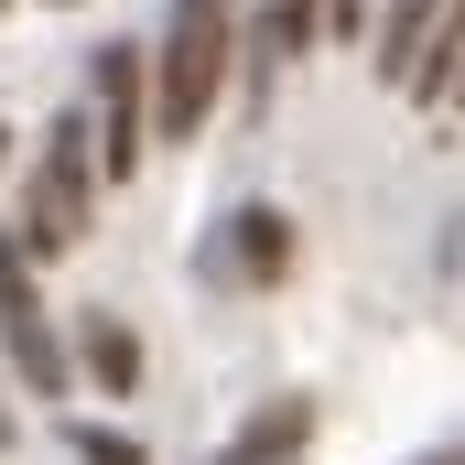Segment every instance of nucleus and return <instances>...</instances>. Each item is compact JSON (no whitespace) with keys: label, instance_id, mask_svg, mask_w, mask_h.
<instances>
[{"label":"nucleus","instance_id":"obj_1","mask_svg":"<svg viewBox=\"0 0 465 465\" xmlns=\"http://www.w3.org/2000/svg\"><path fill=\"white\" fill-rule=\"evenodd\" d=\"M238 0H173L152 44V141H195L238 76Z\"/></svg>","mask_w":465,"mask_h":465},{"label":"nucleus","instance_id":"obj_2","mask_svg":"<svg viewBox=\"0 0 465 465\" xmlns=\"http://www.w3.org/2000/svg\"><path fill=\"white\" fill-rule=\"evenodd\" d=\"M98 119L65 109L44 141H33V184H22V217H11V249L44 271V260H65L76 238H87V217H98Z\"/></svg>","mask_w":465,"mask_h":465},{"label":"nucleus","instance_id":"obj_3","mask_svg":"<svg viewBox=\"0 0 465 465\" xmlns=\"http://www.w3.org/2000/svg\"><path fill=\"white\" fill-rule=\"evenodd\" d=\"M0 368H11V390H33V401H76V357L54 336V314H44V292H33V260L11 249V228H0Z\"/></svg>","mask_w":465,"mask_h":465},{"label":"nucleus","instance_id":"obj_4","mask_svg":"<svg viewBox=\"0 0 465 465\" xmlns=\"http://www.w3.org/2000/svg\"><path fill=\"white\" fill-rule=\"evenodd\" d=\"M87 87H98V173L130 184L152 163V44H98Z\"/></svg>","mask_w":465,"mask_h":465},{"label":"nucleus","instance_id":"obj_5","mask_svg":"<svg viewBox=\"0 0 465 465\" xmlns=\"http://www.w3.org/2000/svg\"><path fill=\"white\" fill-rule=\"evenodd\" d=\"M303 444H314V401L282 390V401H260V411H249L206 465H303Z\"/></svg>","mask_w":465,"mask_h":465},{"label":"nucleus","instance_id":"obj_6","mask_svg":"<svg viewBox=\"0 0 465 465\" xmlns=\"http://www.w3.org/2000/svg\"><path fill=\"white\" fill-rule=\"evenodd\" d=\"M65 357H76V379H87V390H109V401H130V390H141V336H130L119 314H76Z\"/></svg>","mask_w":465,"mask_h":465},{"label":"nucleus","instance_id":"obj_7","mask_svg":"<svg viewBox=\"0 0 465 465\" xmlns=\"http://www.w3.org/2000/svg\"><path fill=\"white\" fill-rule=\"evenodd\" d=\"M217 271H238V282H282V271H292V217H282V206H238L228 238H217Z\"/></svg>","mask_w":465,"mask_h":465},{"label":"nucleus","instance_id":"obj_8","mask_svg":"<svg viewBox=\"0 0 465 465\" xmlns=\"http://www.w3.org/2000/svg\"><path fill=\"white\" fill-rule=\"evenodd\" d=\"M433 22H444V0H379V22H368V44H379V76H390V87H411V65H422V44H433Z\"/></svg>","mask_w":465,"mask_h":465},{"label":"nucleus","instance_id":"obj_9","mask_svg":"<svg viewBox=\"0 0 465 465\" xmlns=\"http://www.w3.org/2000/svg\"><path fill=\"white\" fill-rule=\"evenodd\" d=\"M411 98L422 109H465V0H444V22H433V44L411 65Z\"/></svg>","mask_w":465,"mask_h":465},{"label":"nucleus","instance_id":"obj_10","mask_svg":"<svg viewBox=\"0 0 465 465\" xmlns=\"http://www.w3.org/2000/svg\"><path fill=\"white\" fill-rule=\"evenodd\" d=\"M65 455H76V465H152V455H141V433H119V422H76Z\"/></svg>","mask_w":465,"mask_h":465},{"label":"nucleus","instance_id":"obj_11","mask_svg":"<svg viewBox=\"0 0 465 465\" xmlns=\"http://www.w3.org/2000/svg\"><path fill=\"white\" fill-rule=\"evenodd\" d=\"M325 33H336V44H357V33H368V0H325Z\"/></svg>","mask_w":465,"mask_h":465},{"label":"nucleus","instance_id":"obj_12","mask_svg":"<svg viewBox=\"0 0 465 465\" xmlns=\"http://www.w3.org/2000/svg\"><path fill=\"white\" fill-rule=\"evenodd\" d=\"M0 455H11V368H0Z\"/></svg>","mask_w":465,"mask_h":465},{"label":"nucleus","instance_id":"obj_13","mask_svg":"<svg viewBox=\"0 0 465 465\" xmlns=\"http://www.w3.org/2000/svg\"><path fill=\"white\" fill-rule=\"evenodd\" d=\"M422 465H465V444H444V455H422Z\"/></svg>","mask_w":465,"mask_h":465},{"label":"nucleus","instance_id":"obj_14","mask_svg":"<svg viewBox=\"0 0 465 465\" xmlns=\"http://www.w3.org/2000/svg\"><path fill=\"white\" fill-rule=\"evenodd\" d=\"M0 173H11V130H0Z\"/></svg>","mask_w":465,"mask_h":465},{"label":"nucleus","instance_id":"obj_15","mask_svg":"<svg viewBox=\"0 0 465 465\" xmlns=\"http://www.w3.org/2000/svg\"><path fill=\"white\" fill-rule=\"evenodd\" d=\"M54 11H76V0H54Z\"/></svg>","mask_w":465,"mask_h":465},{"label":"nucleus","instance_id":"obj_16","mask_svg":"<svg viewBox=\"0 0 465 465\" xmlns=\"http://www.w3.org/2000/svg\"><path fill=\"white\" fill-rule=\"evenodd\" d=\"M0 11H11V0H0Z\"/></svg>","mask_w":465,"mask_h":465}]
</instances>
